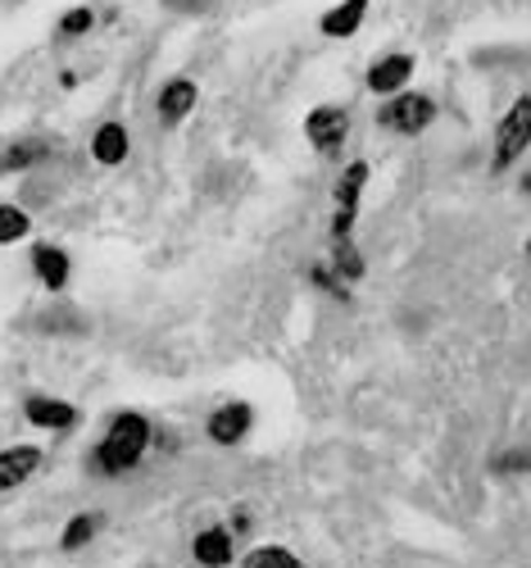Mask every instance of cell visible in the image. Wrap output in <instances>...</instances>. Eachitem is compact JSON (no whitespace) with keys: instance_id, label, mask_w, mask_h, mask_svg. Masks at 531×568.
Returning a JSON list of instances; mask_svg holds the SVG:
<instances>
[{"instance_id":"cell-14","label":"cell","mask_w":531,"mask_h":568,"mask_svg":"<svg viewBox=\"0 0 531 568\" xmlns=\"http://www.w3.org/2000/svg\"><path fill=\"white\" fill-rule=\"evenodd\" d=\"M91 160L101 164V169H119V164H127V155H132V132L119 123V119H110V123H101L91 132Z\"/></svg>"},{"instance_id":"cell-1","label":"cell","mask_w":531,"mask_h":568,"mask_svg":"<svg viewBox=\"0 0 531 568\" xmlns=\"http://www.w3.org/2000/svg\"><path fill=\"white\" fill-rule=\"evenodd\" d=\"M151 446H155V423L141 409H119L105 423L101 442L86 450V473H95V478H127L151 455Z\"/></svg>"},{"instance_id":"cell-22","label":"cell","mask_w":531,"mask_h":568,"mask_svg":"<svg viewBox=\"0 0 531 568\" xmlns=\"http://www.w3.org/2000/svg\"><path fill=\"white\" fill-rule=\"evenodd\" d=\"M309 282H314V287H323L327 296H336V301H350V287L331 273V264H314V268H309Z\"/></svg>"},{"instance_id":"cell-24","label":"cell","mask_w":531,"mask_h":568,"mask_svg":"<svg viewBox=\"0 0 531 568\" xmlns=\"http://www.w3.org/2000/svg\"><path fill=\"white\" fill-rule=\"evenodd\" d=\"M218 6V0H164V10H173V14H182V19H201V14H210Z\"/></svg>"},{"instance_id":"cell-6","label":"cell","mask_w":531,"mask_h":568,"mask_svg":"<svg viewBox=\"0 0 531 568\" xmlns=\"http://www.w3.org/2000/svg\"><path fill=\"white\" fill-rule=\"evenodd\" d=\"M251 428H255V405L251 400H223L205 418V437L214 446H223V450H236L241 442L251 437Z\"/></svg>"},{"instance_id":"cell-23","label":"cell","mask_w":531,"mask_h":568,"mask_svg":"<svg viewBox=\"0 0 531 568\" xmlns=\"http://www.w3.org/2000/svg\"><path fill=\"white\" fill-rule=\"evenodd\" d=\"M496 473H504V478H513V473H531V450H500L491 459Z\"/></svg>"},{"instance_id":"cell-11","label":"cell","mask_w":531,"mask_h":568,"mask_svg":"<svg viewBox=\"0 0 531 568\" xmlns=\"http://www.w3.org/2000/svg\"><path fill=\"white\" fill-rule=\"evenodd\" d=\"M55 155V141L51 136H19L10 141L6 151H0V178H14V173H37L45 160Z\"/></svg>"},{"instance_id":"cell-13","label":"cell","mask_w":531,"mask_h":568,"mask_svg":"<svg viewBox=\"0 0 531 568\" xmlns=\"http://www.w3.org/2000/svg\"><path fill=\"white\" fill-rule=\"evenodd\" d=\"M41 446H32V442H19V446H6L0 450V496L6 491H19L23 483H32L37 478V468H41Z\"/></svg>"},{"instance_id":"cell-4","label":"cell","mask_w":531,"mask_h":568,"mask_svg":"<svg viewBox=\"0 0 531 568\" xmlns=\"http://www.w3.org/2000/svg\"><path fill=\"white\" fill-rule=\"evenodd\" d=\"M431 123H437V101L427 91H400V97L377 105V128L396 132V136H422Z\"/></svg>"},{"instance_id":"cell-17","label":"cell","mask_w":531,"mask_h":568,"mask_svg":"<svg viewBox=\"0 0 531 568\" xmlns=\"http://www.w3.org/2000/svg\"><path fill=\"white\" fill-rule=\"evenodd\" d=\"M327 264H331V273H336V277L346 282V287L364 282V273H368V264H364V255H359V246H355V236H350V242H331Z\"/></svg>"},{"instance_id":"cell-2","label":"cell","mask_w":531,"mask_h":568,"mask_svg":"<svg viewBox=\"0 0 531 568\" xmlns=\"http://www.w3.org/2000/svg\"><path fill=\"white\" fill-rule=\"evenodd\" d=\"M368 178H372L368 160L346 164V169H341V178H336V186H331V205H336V210H331V223H327V236H331V242H350V236H355L359 201H364Z\"/></svg>"},{"instance_id":"cell-8","label":"cell","mask_w":531,"mask_h":568,"mask_svg":"<svg viewBox=\"0 0 531 568\" xmlns=\"http://www.w3.org/2000/svg\"><path fill=\"white\" fill-rule=\"evenodd\" d=\"M413 69H418V60L405 55V51H396V55H377V60L368 64V73H364V87L372 91V97L391 101V97H400V91H409Z\"/></svg>"},{"instance_id":"cell-20","label":"cell","mask_w":531,"mask_h":568,"mask_svg":"<svg viewBox=\"0 0 531 568\" xmlns=\"http://www.w3.org/2000/svg\"><path fill=\"white\" fill-rule=\"evenodd\" d=\"M32 232V214L14 201H0V246H19Z\"/></svg>"},{"instance_id":"cell-3","label":"cell","mask_w":531,"mask_h":568,"mask_svg":"<svg viewBox=\"0 0 531 568\" xmlns=\"http://www.w3.org/2000/svg\"><path fill=\"white\" fill-rule=\"evenodd\" d=\"M531 151V91L504 110V119L496 123V146H491V173L513 169L522 155Z\"/></svg>"},{"instance_id":"cell-18","label":"cell","mask_w":531,"mask_h":568,"mask_svg":"<svg viewBox=\"0 0 531 568\" xmlns=\"http://www.w3.org/2000/svg\"><path fill=\"white\" fill-rule=\"evenodd\" d=\"M241 568H305V559L277 541H264V546H251L241 555Z\"/></svg>"},{"instance_id":"cell-9","label":"cell","mask_w":531,"mask_h":568,"mask_svg":"<svg viewBox=\"0 0 531 568\" xmlns=\"http://www.w3.org/2000/svg\"><path fill=\"white\" fill-rule=\"evenodd\" d=\"M23 418L32 423V428H41V433H73L78 423H82V409H78L73 400H60V396L37 392V396L23 400Z\"/></svg>"},{"instance_id":"cell-15","label":"cell","mask_w":531,"mask_h":568,"mask_svg":"<svg viewBox=\"0 0 531 568\" xmlns=\"http://www.w3.org/2000/svg\"><path fill=\"white\" fill-rule=\"evenodd\" d=\"M368 6H372V0H336L331 10H323L318 32H323V37H331V41L355 37V32L364 28V19H368Z\"/></svg>"},{"instance_id":"cell-19","label":"cell","mask_w":531,"mask_h":568,"mask_svg":"<svg viewBox=\"0 0 531 568\" xmlns=\"http://www.w3.org/2000/svg\"><path fill=\"white\" fill-rule=\"evenodd\" d=\"M32 327H37V333H55V337H69V333L82 337V333H86V318H78L73 305H69V310L55 305V310H41V314L32 318Z\"/></svg>"},{"instance_id":"cell-25","label":"cell","mask_w":531,"mask_h":568,"mask_svg":"<svg viewBox=\"0 0 531 568\" xmlns=\"http://www.w3.org/2000/svg\"><path fill=\"white\" fill-rule=\"evenodd\" d=\"M232 532H251L255 528V518H251V509H232V524H227Z\"/></svg>"},{"instance_id":"cell-26","label":"cell","mask_w":531,"mask_h":568,"mask_svg":"<svg viewBox=\"0 0 531 568\" xmlns=\"http://www.w3.org/2000/svg\"><path fill=\"white\" fill-rule=\"evenodd\" d=\"M527 255H531V242H527Z\"/></svg>"},{"instance_id":"cell-7","label":"cell","mask_w":531,"mask_h":568,"mask_svg":"<svg viewBox=\"0 0 531 568\" xmlns=\"http://www.w3.org/2000/svg\"><path fill=\"white\" fill-rule=\"evenodd\" d=\"M196 105H201V87H196V78H169L164 87H160V97H155V119H160V128H182L191 114H196Z\"/></svg>"},{"instance_id":"cell-5","label":"cell","mask_w":531,"mask_h":568,"mask_svg":"<svg viewBox=\"0 0 531 568\" xmlns=\"http://www.w3.org/2000/svg\"><path fill=\"white\" fill-rule=\"evenodd\" d=\"M305 141L323 160H336L350 141V110L346 105H314L305 114Z\"/></svg>"},{"instance_id":"cell-12","label":"cell","mask_w":531,"mask_h":568,"mask_svg":"<svg viewBox=\"0 0 531 568\" xmlns=\"http://www.w3.org/2000/svg\"><path fill=\"white\" fill-rule=\"evenodd\" d=\"M191 559L201 568H232L236 564V532L227 524H214V528H201L191 537Z\"/></svg>"},{"instance_id":"cell-10","label":"cell","mask_w":531,"mask_h":568,"mask_svg":"<svg viewBox=\"0 0 531 568\" xmlns=\"http://www.w3.org/2000/svg\"><path fill=\"white\" fill-rule=\"evenodd\" d=\"M32 277H37L51 296L69 292V277H73V260H69V251L55 246V242H37V246H32Z\"/></svg>"},{"instance_id":"cell-16","label":"cell","mask_w":531,"mask_h":568,"mask_svg":"<svg viewBox=\"0 0 531 568\" xmlns=\"http://www.w3.org/2000/svg\"><path fill=\"white\" fill-rule=\"evenodd\" d=\"M101 528H105V514H95V509H82V514H73L69 524H64V532H60V550H64V555H78V550H86L95 537H101Z\"/></svg>"},{"instance_id":"cell-21","label":"cell","mask_w":531,"mask_h":568,"mask_svg":"<svg viewBox=\"0 0 531 568\" xmlns=\"http://www.w3.org/2000/svg\"><path fill=\"white\" fill-rule=\"evenodd\" d=\"M91 28H95V10H91V6H73V10L60 14V28H55V32H60L64 41H78V37H86Z\"/></svg>"}]
</instances>
